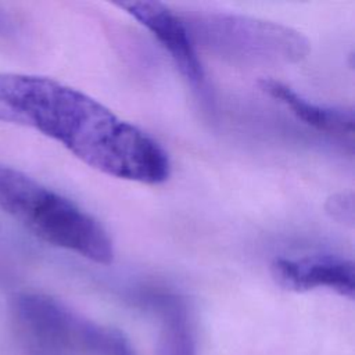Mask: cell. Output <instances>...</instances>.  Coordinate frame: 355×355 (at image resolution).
I'll list each match as a JSON object with an SVG mask.
<instances>
[{"label":"cell","mask_w":355,"mask_h":355,"mask_svg":"<svg viewBox=\"0 0 355 355\" xmlns=\"http://www.w3.org/2000/svg\"><path fill=\"white\" fill-rule=\"evenodd\" d=\"M118 6L153 33L168 51L184 79L201 96H205V72L196 50V43L182 15L175 14L158 1H123L118 3Z\"/></svg>","instance_id":"obj_5"},{"label":"cell","mask_w":355,"mask_h":355,"mask_svg":"<svg viewBox=\"0 0 355 355\" xmlns=\"http://www.w3.org/2000/svg\"><path fill=\"white\" fill-rule=\"evenodd\" d=\"M259 87L268 96L283 104L290 112L308 126L330 135L352 146L354 110L349 107L319 105L298 94L290 86L275 80L262 79Z\"/></svg>","instance_id":"obj_8"},{"label":"cell","mask_w":355,"mask_h":355,"mask_svg":"<svg viewBox=\"0 0 355 355\" xmlns=\"http://www.w3.org/2000/svg\"><path fill=\"white\" fill-rule=\"evenodd\" d=\"M140 302L159 319L157 355H197V340L187 302L178 294L150 290Z\"/></svg>","instance_id":"obj_7"},{"label":"cell","mask_w":355,"mask_h":355,"mask_svg":"<svg viewBox=\"0 0 355 355\" xmlns=\"http://www.w3.org/2000/svg\"><path fill=\"white\" fill-rule=\"evenodd\" d=\"M182 18L196 44L233 62L291 64L309 53L308 39L282 24L229 12H196Z\"/></svg>","instance_id":"obj_4"},{"label":"cell","mask_w":355,"mask_h":355,"mask_svg":"<svg viewBox=\"0 0 355 355\" xmlns=\"http://www.w3.org/2000/svg\"><path fill=\"white\" fill-rule=\"evenodd\" d=\"M0 121L37 130L118 179L158 184L171 173L168 153L154 137L51 78L0 72Z\"/></svg>","instance_id":"obj_1"},{"label":"cell","mask_w":355,"mask_h":355,"mask_svg":"<svg viewBox=\"0 0 355 355\" xmlns=\"http://www.w3.org/2000/svg\"><path fill=\"white\" fill-rule=\"evenodd\" d=\"M0 209L51 245L96 263L112 262V240L96 218L29 175L3 164Z\"/></svg>","instance_id":"obj_2"},{"label":"cell","mask_w":355,"mask_h":355,"mask_svg":"<svg viewBox=\"0 0 355 355\" xmlns=\"http://www.w3.org/2000/svg\"><path fill=\"white\" fill-rule=\"evenodd\" d=\"M10 309L26 355H137L122 330L93 322L51 295L19 293Z\"/></svg>","instance_id":"obj_3"},{"label":"cell","mask_w":355,"mask_h":355,"mask_svg":"<svg viewBox=\"0 0 355 355\" xmlns=\"http://www.w3.org/2000/svg\"><path fill=\"white\" fill-rule=\"evenodd\" d=\"M275 282L290 291L327 288L349 300L355 293L354 262L337 254L276 258L270 265Z\"/></svg>","instance_id":"obj_6"},{"label":"cell","mask_w":355,"mask_h":355,"mask_svg":"<svg viewBox=\"0 0 355 355\" xmlns=\"http://www.w3.org/2000/svg\"><path fill=\"white\" fill-rule=\"evenodd\" d=\"M326 211L333 219H336L338 222L352 223V220H354L352 194H347V193L334 194L331 198L327 200Z\"/></svg>","instance_id":"obj_9"},{"label":"cell","mask_w":355,"mask_h":355,"mask_svg":"<svg viewBox=\"0 0 355 355\" xmlns=\"http://www.w3.org/2000/svg\"><path fill=\"white\" fill-rule=\"evenodd\" d=\"M11 29H12V22L11 19L8 18V15H6L4 12L0 11V33H11Z\"/></svg>","instance_id":"obj_10"}]
</instances>
